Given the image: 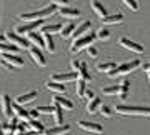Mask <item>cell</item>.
Instances as JSON below:
<instances>
[{"label": "cell", "mask_w": 150, "mask_h": 135, "mask_svg": "<svg viewBox=\"0 0 150 135\" xmlns=\"http://www.w3.org/2000/svg\"><path fill=\"white\" fill-rule=\"evenodd\" d=\"M43 25H47L45 23V20H37V22H28V23H22V25H18V27H15L13 30H15L17 35H23V33H32L33 30H40V28L43 27Z\"/></svg>", "instance_id": "cell-5"}, {"label": "cell", "mask_w": 150, "mask_h": 135, "mask_svg": "<svg viewBox=\"0 0 150 135\" xmlns=\"http://www.w3.org/2000/svg\"><path fill=\"white\" fill-rule=\"evenodd\" d=\"M37 110L40 112V114H45V115L54 114V107H37Z\"/></svg>", "instance_id": "cell-40"}, {"label": "cell", "mask_w": 150, "mask_h": 135, "mask_svg": "<svg viewBox=\"0 0 150 135\" xmlns=\"http://www.w3.org/2000/svg\"><path fill=\"white\" fill-rule=\"evenodd\" d=\"M149 78H150V74H149Z\"/></svg>", "instance_id": "cell-50"}, {"label": "cell", "mask_w": 150, "mask_h": 135, "mask_svg": "<svg viewBox=\"0 0 150 135\" xmlns=\"http://www.w3.org/2000/svg\"><path fill=\"white\" fill-rule=\"evenodd\" d=\"M95 38H97V33L88 32L87 35L74 40V43L70 45V52L75 54V52H80V50H83V49H88V47H92V43L95 42Z\"/></svg>", "instance_id": "cell-3"}, {"label": "cell", "mask_w": 150, "mask_h": 135, "mask_svg": "<svg viewBox=\"0 0 150 135\" xmlns=\"http://www.w3.org/2000/svg\"><path fill=\"white\" fill-rule=\"evenodd\" d=\"M28 52H30L32 60L38 65V67H45V65H47V59L43 57V54L40 52V49H37V47H30V49H28Z\"/></svg>", "instance_id": "cell-10"}, {"label": "cell", "mask_w": 150, "mask_h": 135, "mask_svg": "<svg viewBox=\"0 0 150 135\" xmlns=\"http://www.w3.org/2000/svg\"><path fill=\"white\" fill-rule=\"evenodd\" d=\"M0 65H2L4 69H7V70H12V69H13L12 65H8V64H7V62H5V60H2V59H0Z\"/></svg>", "instance_id": "cell-45"}, {"label": "cell", "mask_w": 150, "mask_h": 135, "mask_svg": "<svg viewBox=\"0 0 150 135\" xmlns=\"http://www.w3.org/2000/svg\"><path fill=\"white\" fill-rule=\"evenodd\" d=\"M54 102H55V103H59L60 107L65 108V110H72V108H74V103L70 102L69 98L62 97V95H55V97H54Z\"/></svg>", "instance_id": "cell-19"}, {"label": "cell", "mask_w": 150, "mask_h": 135, "mask_svg": "<svg viewBox=\"0 0 150 135\" xmlns=\"http://www.w3.org/2000/svg\"><path fill=\"white\" fill-rule=\"evenodd\" d=\"M70 65H72L74 72H79V70H80V67H82V64H80V62H77V60H72V62H70Z\"/></svg>", "instance_id": "cell-42"}, {"label": "cell", "mask_w": 150, "mask_h": 135, "mask_svg": "<svg viewBox=\"0 0 150 135\" xmlns=\"http://www.w3.org/2000/svg\"><path fill=\"white\" fill-rule=\"evenodd\" d=\"M117 69V65L113 64V62H105V64H98L97 65V70L98 72H105V74H110L112 70Z\"/></svg>", "instance_id": "cell-28"}, {"label": "cell", "mask_w": 150, "mask_h": 135, "mask_svg": "<svg viewBox=\"0 0 150 135\" xmlns=\"http://www.w3.org/2000/svg\"><path fill=\"white\" fill-rule=\"evenodd\" d=\"M88 30H90V22H82L80 25L75 28L74 38L77 40V38H80V37H83V35H87V33H88Z\"/></svg>", "instance_id": "cell-17"}, {"label": "cell", "mask_w": 150, "mask_h": 135, "mask_svg": "<svg viewBox=\"0 0 150 135\" xmlns=\"http://www.w3.org/2000/svg\"><path fill=\"white\" fill-rule=\"evenodd\" d=\"M0 107H2V114L10 120V117L13 115V103L10 102V97L7 93H2L0 95Z\"/></svg>", "instance_id": "cell-6"}, {"label": "cell", "mask_w": 150, "mask_h": 135, "mask_svg": "<svg viewBox=\"0 0 150 135\" xmlns=\"http://www.w3.org/2000/svg\"><path fill=\"white\" fill-rule=\"evenodd\" d=\"M40 30H42V33H48V35H50V33H55V32H62V25H60V23L43 25V27L40 28Z\"/></svg>", "instance_id": "cell-27"}, {"label": "cell", "mask_w": 150, "mask_h": 135, "mask_svg": "<svg viewBox=\"0 0 150 135\" xmlns=\"http://www.w3.org/2000/svg\"><path fill=\"white\" fill-rule=\"evenodd\" d=\"M144 70L147 72V74H150V64H147V65H144Z\"/></svg>", "instance_id": "cell-47"}, {"label": "cell", "mask_w": 150, "mask_h": 135, "mask_svg": "<svg viewBox=\"0 0 150 135\" xmlns=\"http://www.w3.org/2000/svg\"><path fill=\"white\" fill-rule=\"evenodd\" d=\"M100 107H102V103H100V98H93V100H90V102L87 103V112L88 114H95L97 110H100Z\"/></svg>", "instance_id": "cell-24"}, {"label": "cell", "mask_w": 150, "mask_h": 135, "mask_svg": "<svg viewBox=\"0 0 150 135\" xmlns=\"http://www.w3.org/2000/svg\"><path fill=\"white\" fill-rule=\"evenodd\" d=\"M122 2L129 7L130 10H134V12L139 10V4H137V0H122Z\"/></svg>", "instance_id": "cell-38"}, {"label": "cell", "mask_w": 150, "mask_h": 135, "mask_svg": "<svg viewBox=\"0 0 150 135\" xmlns=\"http://www.w3.org/2000/svg\"><path fill=\"white\" fill-rule=\"evenodd\" d=\"M54 119L57 125H62V122H64V108L60 107L59 103L54 105Z\"/></svg>", "instance_id": "cell-23"}, {"label": "cell", "mask_w": 150, "mask_h": 135, "mask_svg": "<svg viewBox=\"0 0 150 135\" xmlns=\"http://www.w3.org/2000/svg\"><path fill=\"white\" fill-rule=\"evenodd\" d=\"M123 20L122 13H113V15H107L105 18H102V22L105 25H113V23H120Z\"/></svg>", "instance_id": "cell-21"}, {"label": "cell", "mask_w": 150, "mask_h": 135, "mask_svg": "<svg viewBox=\"0 0 150 135\" xmlns=\"http://www.w3.org/2000/svg\"><path fill=\"white\" fill-rule=\"evenodd\" d=\"M28 125L32 127V130H33V132H38L40 135H42V134H45V127H43V124H40L38 120H30V122H28Z\"/></svg>", "instance_id": "cell-33"}, {"label": "cell", "mask_w": 150, "mask_h": 135, "mask_svg": "<svg viewBox=\"0 0 150 135\" xmlns=\"http://www.w3.org/2000/svg\"><path fill=\"white\" fill-rule=\"evenodd\" d=\"M18 52V47L12 45V43H0V54H15Z\"/></svg>", "instance_id": "cell-29"}, {"label": "cell", "mask_w": 150, "mask_h": 135, "mask_svg": "<svg viewBox=\"0 0 150 135\" xmlns=\"http://www.w3.org/2000/svg\"><path fill=\"white\" fill-rule=\"evenodd\" d=\"M115 112L120 115L150 117V107H142V105H123V103H118V105H115Z\"/></svg>", "instance_id": "cell-2"}, {"label": "cell", "mask_w": 150, "mask_h": 135, "mask_svg": "<svg viewBox=\"0 0 150 135\" xmlns=\"http://www.w3.org/2000/svg\"><path fill=\"white\" fill-rule=\"evenodd\" d=\"M140 67V60H132V62H125V64L118 65L115 70H112L108 75L110 77H118V75H127L130 72H134L135 69H139Z\"/></svg>", "instance_id": "cell-4"}, {"label": "cell", "mask_w": 150, "mask_h": 135, "mask_svg": "<svg viewBox=\"0 0 150 135\" xmlns=\"http://www.w3.org/2000/svg\"><path fill=\"white\" fill-rule=\"evenodd\" d=\"M87 54H88V57H90V59H95L97 54H98V50L92 45V47H88V49H87Z\"/></svg>", "instance_id": "cell-41"}, {"label": "cell", "mask_w": 150, "mask_h": 135, "mask_svg": "<svg viewBox=\"0 0 150 135\" xmlns=\"http://www.w3.org/2000/svg\"><path fill=\"white\" fill-rule=\"evenodd\" d=\"M2 60H5L7 64L12 65V67H22L23 65V60L20 57H17L15 54H4L2 55Z\"/></svg>", "instance_id": "cell-14"}, {"label": "cell", "mask_w": 150, "mask_h": 135, "mask_svg": "<svg viewBox=\"0 0 150 135\" xmlns=\"http://www.w3.org/2000/svg\"><path fill=\"white\" fill-rule=\"evenodd\" d=\"M37 97V92H27V93H22V95H18V97L15 98V103L17 105H25V103H28V102H32L33 98Z\"/></svg>", "instance_id": "cell-15"}, {"label": "cell", "mask_w": 150, "mask_h": 135, "mask_svg": "<svg viewBox=\"0 0 150 135\" xmlns=\"http://www.w3.org/2000/svg\"><path fill=\"white\" fill-rule=\"evenodd\" d=\"M17 130H18V134H25V124L22 122V124L17 125Z\"/></svg>", "instance_id": "cell-46"}, {"label": "cell", "mask_w": 150, "mask_h": 135, "mask_svg": "<svg viewBox=\"0 0 150 135\" xmlns=\"http://www.w3.org/2000/svg\"><path fill=\"white\" fill-rule=\"evenodd\" d=\"M17 125H18V122H17L15 119H10V120H8V124L2 125V127H4L5 135H13V132L17 130Z\"/></svg>", "instance_id": "cell-26"}, {"label": "cell", "mask_w": 150, "mask_h": 135, "mask_svg": "<svg viewBox=\"0 0 150 135\" xmlns=\"http://www.w3.org/2000/svg\"><path fill=\"white\" fill-rule=\"evenodd\" d=\"M75 92H77V97H85V92H87L85 80H82V78L77 80V83H75Z\"/></svg>", "instance_id": "cell-25"}, {"label": "cell", "mask_w": 150, "mask_h": 135, "mask_svg": "<svg viewBox=\"0 0 150 135\" xmlns=\"http://www.w3.org/2000/svg\"><path fill=\"white\" fill-rule=\"evenodd\" d=\"M43 42H45V49H47L50 54H54V52H55V42H54V38L50 37L48 33H43Z\"/></svg>", "instance_id": "cell-30"}, {"label": "cell", "mask_w": 150, "mask_h": 135, "mask_svg": "<svg viewBox=\"0 0 150 135\" xmlns=\"http://www.w3.org/2000/svg\"><path fill=\"white\" fill-rule=\"evenodd\" d=\"M28 42H32L37 49H40V47H45V42H43V37H40L38 33L32 32V33H28Z\"/></svg>", "instance_id": "cell-22"}, {"label": "cell", "mask_w": 150, "mask_h": 135, "mask_svg": "<svg viewBox=\"0 0 150 135\" xmlns=\"http://www.w3.org/2000/svg\"><path fill=\"white\" fill-rule=\"evenodd\" d=\"M38 115H40V112H38L37 108H32V110H30V117H32L33 120H37Z\"/></svg>", "instance_id": "cell-44"}, {"label": "cell", "mask_w": 150, "mask_h": 135, "mask_svg": "<svg viewBox=\"0 0 150 135\" xmlns=\"http://www.w3.org/2000/svg\"><path fill=\"white\" fill-rule=\"evenodd\" d=\"M85 98L88 100V102H90V100H93V98H95V93L92 92V90H88V88H87V92H85Z\"/></svg>", "instance_id": "cell-43"}, {"label": "cell", "mask_w": 150, "mask_h": 135, "mask_svg": "<svg viewBox=\"0 0 150 135\" xmlns=\"http://www.w3.org/2000/svg\"><path fill=\"white\" fill-rule=\"evenodd\" d=\"M59 13H60V17H64V18H74V17L80 15V10L72 8V7H62V8H59Z\"/></svg>", "instance_id": "cell-16"}, {"label": "cell", "mask_w": 150, "mask_h": 135, "mask_svg": "<svg viewBox=\"0 0 150 135\" xmlns=\"http://www.w3.org/2000/svg\"><path fill=\"white\" fill-rule=\"evenodd\" d=\"M67 132H70V125L65 124V125H55L52 129H47L43 135H64Z\"/></svg>", "instance_id": "cell-13"}, {"label": "cell", "mask_w": 150, "mask_h": 135, "mask_svg": "<svg viewBox=\"0 0 150 135\" xmlns=\"http://www.w3.org/2000/svg\"><path fill=\"white\" fill-rule=\"evenodd\" d=\"M47 90L50 92H55V93H65V85L64 83H57V82H47L45 83Z\"/></svg>", "instance_id": "cell-20"}, {"label": "cell", "mask_w": 150, "mask_h": 135, "mask_svg": "<svg viewBox=\"0 0 150 135\" xmlns=\"http://www.w3.org/2000/svg\"><path fill=\"white\" fill-rule=\"evenodd\" d=\"M118 43H120L122 47H125V49H129V50H132V52H135V54H142V52H144V47H142L140 43L132 42V40H130V38H127V37H120Z\"/></svg>", "instance_id": "cell-9"}, {"label": "cell", "mask_w": 150, "mask_h": 135, "mask_svg": "<svg viewBox=\"0 0 150 135\" xmlns=\"http://www.w3.org/2000/svg\"><path fill=\"white\" fill-rule=\"evenodd\" d=\"M75 25L74 23H69V25H65L64 28H62V32H60V35H62V38H69L70 35H74V32H75Z\"/></svg>", "instance_id": "cell-32"}, {"label": "cell", "mask_w": 150, "mask_h": 135, "mask_svg": "<svg viewBox=\"0 0 150 135\" xmlns=\"http://www.w3.org/2000/svg\"><path fill=\"white\" fill-rule=\"evenodd\" d=\"M129 88H130V82L123 80L122 82V90H120V93H118L120 100H127V97H129Z\"/></svg>", "instance_id": "cell-31"}, {"label": "cell", "mask_w": 150, "mask_h": 135, "mask_svg": "<svg viewBox=\"0 0 150 135\" xmlns=\"http://www.w3.org/2000/svg\"><path fill=\"white\" fill-rule=\"evenodd\" d=\"M97 37L100 38V40H107V38L110 37V32H108L107 28H98V30H97Z\"/></svg>", "instance_id": "cell-36"}, {"label": "cell", "mask_w": 150, "mask_h": 135, "mask_svg": "<svg viewBox=\"0 0 150 135\" xmlns=\"http://www.w3.org/2000/svg\"><path fill=\"white\" fill-rule=\"evenodd\" d=\"M0 135H5V132H4V127H2V124H0Z\"/></svg>", "instance_id": "cell-49"}, {"label": "cell", "mask_w": 150, "mask_h": 135, "mask_svg": "<svg viewBox=\"0 0 150 135\" xmlns=\"http://www.w3.org/2000/svg\"><path fill=\"white\" fill-rule=\"evenodd\" d=\"M100 114H102V117H105V119H110V117L113 115V112H112V108L110 107L103 105V107H100Z\"/></svg>", "instance_id": "cell-37"}, {"label": "cell", "mask_w": 150, "mask_h": 135, "mask_svg": "<svg viewBox=\"0 0 150 135\" xmlns=\"http://www.w3.org/2000/svg\"><path fill=\"white\" fill-rule=\"evenodd\" d=\"M23 135H40V134H38V132H33V130H32V132H25Z\"/></svg>", "instance_id": "cell-48"}, {"label": "cell", "mask_w": 150, "mask_h": 135, "mask_svg": "<svg viewBox=\"0 0 150 135\" xmlns=\"http://www.w3.org/2000/svg\"><path fill=\"white\" fill-rule=\"evenodd\" d=\"M55 12H59V7L57 5H50L45 7V8H40V10H35V12H27V13H20L18 18L23 22H37V20H45L47 17L54 15Z\"/></svg>", "instance_id": "cell-1"}, {"label": "cell", "mask_w": 150, "mask_h": 135, "mask_svg": "<svg viewBox=\"0 0 150 135\" xmlns=\"http://www.w3.org/2000/svg\"><path fill=\"white\" fill-rule=\"evenodd\" d=\"M79 127L85 132H90V134H102V127L98 124H92V122H87V120H80L79 122Z\"/></svg>", "instance_id": "cell-11"}, {"label": "cell", "mask_w": 150, "mask_h": 135, "mask_svg": "<svg viewBox=\"0 0 150 135\" xmlns=\"http://www.w3.org/2000/svg\"><path fill=\"white\" fill-rule=\"evenodd\" d=\"M79 74V78H82V80H90L92 77H90V74H88V70H87V64H82V67H80V70L77 72Z\"/></svg>", "instance_id": "cell-34"}, {"label": "cell", "mask_w": 150, "mask_h": 135, "mask_svg": "<svg viewBox=\"0 0 150 135\" xmlns=\"http://www.w3.org/2000/svg\"><path fill=\"white\" fill-rule=\"evenodd\" d=\"M120 90H122V85H112V87H105L103 93L105 95H117V93H120Z\"/></svg>", "instance_id": "cell-35"}, {"label": "cell", "mask_w": 150, "mask_h": 135, "mask_svg": "<svg viewBox=\"0 0 150 135\" xmlns=\"http://www.w3.org/2000/svg\"><path fill=\"white\" fill-rule=\"evenodd\" d=\"M50 4H52V5H57L59 8H62V7H69L67 5L69 0H50Z\"/></svg>", "instance_id": "cell-39"}, {"label": "cell", "mask_w": 150, "mask_h": 135, "mask_svg": "<svg viewBox=\"0 0 150 135\" xmlns=\"http://www.w3.org/2000/svg\"><path fill=\"white\" fill-rule=\"evenodd\" d=\"M79 80V74L77 72H69V74H54L50 82H57V83H67V82Z\"/></svg>", "instance_id": "cell-8"}, {"label": "cell", "mask_w": 150, "mask_h": 135, "mask_svg": "<svg viewBox=\"0 0 150 135\" xmlns=\"http://www.w3.org/2000/svg\"><path fill=\"white\" fill-rule=\"evenodd\" d=\"M13 114L17 115V119L23 120V122H30V120H32L30 110H25L22 105H17V103H13Z\"/></svg>", "instance_id": "cell-12"}, {"label": "cell", "mask_w": 150, "mask_h": 135, "mask_svg": "<svg viewBox=\"0 0 150 135\" xmlns=\"http://www.w3.org/2000/svg\"><path fill=\"white\" fill-rule=\"evenodd\" d=\"M92 8H93V12H95L97 15L100 17V20L107 17V8H105L103 4H100L98 0H93V2H92Z\"/></svg>", "instance_id": "cell-18"}, {"label": "cell", "mask_w": 150, "mask_h": 135, "mask_svg": "<svg viewBox=\"0 0 150 135\" xmlns=\"http://www.w3.org/2000/svg\"><path fill=\"white\" fill-rule=\"evenodd\" d=\"M5 38L8 40V43L15 45V47H18V49H28V40H25V38L20 37V35H17L15 32H7Z\"/></svg>", "instance_id": "cell-7"}]
</instances>
